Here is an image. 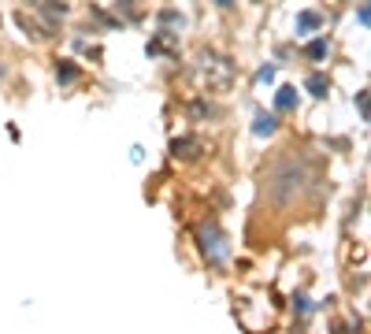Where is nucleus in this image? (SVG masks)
<instances>
[{
  "instance_id": "obj_1",
  "label": "nucleus",
  "mask_w": 371,
  "mask_h": 334,
  "mask_svg": "<svg viewBox=\"0 0 371 334\" xmlns=\"http://www.w3.org/2000/svg\"><path fill=\"white\" fill-rule=\"evenodd\" d=\"M201 245H204V253L212 257V260L227 257V242H223V234L216 227H201Z\"/></svg>"
},
{
  "instance_id": "obj_2",
  "label": "nucleus",
  "mask_w": 371,
  "mask_h": 334,
  "mask_svg": "<svg viewBox=\"0 0 371 334\" xmlns=\"http://www.w3.org/2000/svg\"><path fill=\"white\" fill-rule=\"evenodd\" d=\"M275 182H279V186H275V197L282 200V197H286L289 190H294V186H301V167L289 163L286 171H279V178H275Z\"/></svg>"
},
{
  "instance_id": "obj_3",
  "label": "nucleus",
  "mask_w": 371,
  "mask_h": 334,
  "mask_svg": "<svg viewBox=\"0 0 371 334\" xmlns=\"http://www.w3.org/2000/svg\"><path fill=\"white\" fill-rule=\"evenodd\" d=\"M197 153H201V141H197V138H175V141H171V156L193 160Z\"/></svg>"
},
{
  "instance_id": "obj_4",
  "label": "nucleus",
  "mask_w": 371,
  "mask_h": 334,
  "mask_svg": "<svg viewBox=\"0 0 371 334\" xmlns=\"http://www.w3.org/2000/svg\"><path fill=\"white\" fill-rule=\"evenodd\" d=\"M275 130H279V119H275V115L260 112V115H256V119H253V134H256V138H271V134H275Z\"/></svg>"
},
{
  "instance_id": "obj_5",
  "label": "nucleus",
  "mask_w": 371,
  "mask_h": 334,
  "mask_svg": "<svg viewBox=\"0 0 371 334\" xmlns=\"http://www.w3.org/2000/svg\"><path fill=\"white\" fill-rule=\"evenodd\" d=\"M275 108H279V112H294V108H297V90H294V86H282V90L275 93Z\"/></svg>"
},
{
  "instance_id": "obj_6",
  "label": "nucleus",
  "mask_w": 371,
  "mask_h": 334,
  "mask_svg": "<svg viewBox=\"0 0 371 334\" xmlns=\"http://www.w3.org/2000/svg\"><path fill=\"white\" fill-rule=\"evenodd\" d=\"M304 90H309L312 97H327V93H331V78H327V75H309Z\"/></svg>"
},
{
  "instance_id": "obj_7",
  "label": "nucleus",
  "mask_w": 371,
  "mask_h": 334,
  "mask_svg": "<svg viewBox=\"0 0 371 334\" xmlns=\"http://www.w3.org/2000/svg\"><path fill=\"white\" fill-rule=\"evenodd\" d=\"M319 26H323V19H319L316 11H301V15H297V30H301V33H312V30H319Z\"/></svg>"
},
{
  "instance_id": "obj_8",
  "label": "nucleus",
  "mask_w": 371,
  "mask_h": 334,
  "mask_svg": "<svg viewBox=\"0 0 371 334\" xmlns=\"http://www.w3.org/2000/svg\"><path fill=\"white\" fill-rule=\"evenodd\" d=\"M56 78H60V82H74V78H78V67H74L71 60H60V63H56Z\"/></svg>"
},
{
  "instance_id": "obj_9",
  "label": "nucleus",
  "mask_w": 371,
  "mask_h": 334,
  "mask_svg": "<svg viewBox=\"0 0 371 334\" xmlns=\"http://www.w3.org/2000/svg\"><path fill=\"white\" fill-rule=\"evenodd\" d=\"M327 48H331V45L319 38V41H312L309 48H304V53H309V60H323V56H327Z\"/></svg>"
},
{
  "instance_id": "obj_10",
  "label": "nucleus",
  "mask_w": 371,
  "mask_h": 334,
  "mask_svg": "<svg viewBox=\"0 0 371 334\" xmlns=\"http://www.w3.org/2000/svg\"><path fill=\"white\" fill-rule=\"evenodd\" d=\"M41 11H48V15H67V4H63V0H41Z\"/></svg>"
},
{
  "instance_id": "obj_11",
  "label": "nucleus",
  "mask_w": 371,
  "mask_h": 334,
  "mask_svg": "<svg viewBox=\"0 0 371 334\" xmlns=\"http://www.w3.org/2000/svg\"><path fill=\"white\" fill-rule=\"evenodd\" d=\"M160 19H164L167 26H179V30L186 26V19H182V15H179V11H164V15H160Z\"/></svg>"
},
{
  "instance_id": "obj_12",
  "label": "nucleus",
  "mask_w": 371,
  "mask_h": 334,
  "mask_svg": "<svg viewBox=\"0 0 371 334\" xmlns=\"http://www.w3.org/2000/svg\"><path fill=\"white\" fill-rule=\"evenodd\" d=\"M357 19H360V26H367V23H371V11H367V4H360V8H357Z\"/></svg>"
},
{
  "instance_id": "obj_13",
  "label": "nucleus",
  "mask_w": 371,
  "mask_h": 334,
  "mask_svg": "<svg viewBox=\"0 0 371 334\" xmlns=\"http://www.w3.org/2000/svg\"><path fill=\"white\" fill-rule=\"evenodd\" d=\"M357 104H360V115L367 119V90H360V93H357Z\"/></svg>"
},
{
  "instance_id": "obj_14",
  "label": "nucleus",
  "mask_w": 371,
  "mask_h": 334,
  "mask_svg": "<svg viewBox=\"0 0 371 334\" xmlns=\"http://www.w3.org/2000/svg\"><path fill=\"white\" fill-rule=\"evenodd\" d=\"M260 82H275V67H271V63L260 67Z\"/></svg>"
},
{
  "instance_id": "obj_15",
  "label": "nucleus",
  "mask_w": 371,
  "mask_h": 334,
  "mask_svg": "<svg viewBox=\"0 0 371 334\" xmlns=\"http://www.w3.org/2000/svg\"><path fill=\"white\" fill-rule=\"evenodd\" d=\"M216 4H219V8H231V4H234V0H216Z\"/></svg>"
}]
</instances>
